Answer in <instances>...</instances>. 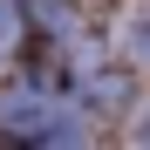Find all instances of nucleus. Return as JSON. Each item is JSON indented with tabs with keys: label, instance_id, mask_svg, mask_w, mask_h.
I'll list each match as a JSON object with an SVG mask.
<instances>
[{
	"label": "nucleus",
	"instance_id": "f257e3e1",
	"mask_svg": "<svg viewBox=\"0 0 150 150\" xmlns=\"http://www.w3.org/2000/svg\"><path fill=\"white\" fill-rule=\"evenodd\" d=\"M130 55H137V62H150V21H143V28L130 34Z\"/></svg>",
	"mask_w": 150,
	"mask_h": 150
}]
</instances>
